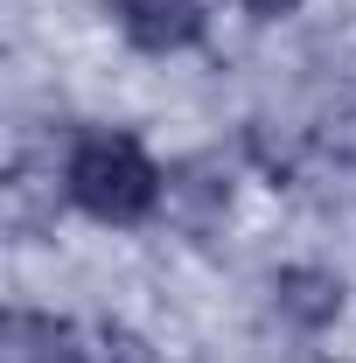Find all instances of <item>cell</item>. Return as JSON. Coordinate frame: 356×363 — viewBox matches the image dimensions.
Segmentation results:
<instances>
[{"label": "cell", "mask_w": 356, "mask_h": 363, "mask_svg": "<svg viewBox=\"0 0 356 363\" xmlns=\"http://www.w3.org/2000/svg\"><path fill=\"white\" fill-rule=\"evenodd\" d=\"M119 28H126L140 49L168 56V49L203 43V7H196V0H119Z\"/></svg>", "instance_id": "obj_2"}, {"label": "cell", "mask_w": 356, "mask_h": 363, "mask_svg": "<svg viewBox=\"0 0 356 363\" xmlns=\"http://www.w3.org/2000/svg\"><path fill=\"white\" fill-rule=\"evenodd\" d=\"M272 301H279V315L294 321V328H328V321L343 315V279L321 266H287L272 279Z\"/></svg>", "instance_id": "obj_3"}, {"label": "cell", "mask_w": 356, "mask_h": 363, "mask_svg": "<svg viewBox=\"0 0 356 363\" xmlns=\"http://www.w3.org/2000/svg\"><path fill=\"white\" fill-rule=\"evenodd\" d=\"M70 203L91 210L98 224H140L154 203H161V168L147 161V147L126 133H84L70 147V168H63Z\"/></svg>", "instance_id": "obj_1"}, {"label": "cell", "mask_w": 356, "mask_h": 363, "mask_svg": "<svg viewBox=\"0 0 356 363\" xmlns=\"http://www.w3.org/2000/svg\"><path fill=\"white\" fill-rule=\"evenodd\" d=\"M84 357L91 363H147V350H140L133 328H112V321H105V328H91V335H84Z\"/></svg>", "instance_id": "obj_5"}, {"label": "cell", "mask_w": 356, "mask_h": 363, "mask_svg": "<svg viewBox=\"0 0 356 363\" xmlns=\"http://www.w3.org/2000/svg\"><path fill=\"white\" fill-rule=\"evenodd\" d=\"M245 7H252V14H266V21H279V14H294L301 0H245Z\"/></svg>", "instance_id": "obj_6"}, {"label": "cell", "mask_w": 356, "mask_h": 363, "mask_svg": "<svg viewBox=\"0 0 356 363\" xmlns=\"http://www.w3.org/2000/svg\"><path fill=\"white\" fill-rule=\"evenodd\" d=\"M7 363H91L84 335L49 315H7Z\"/></svg>", "instance_id": "obj_4"}]
</instances>
